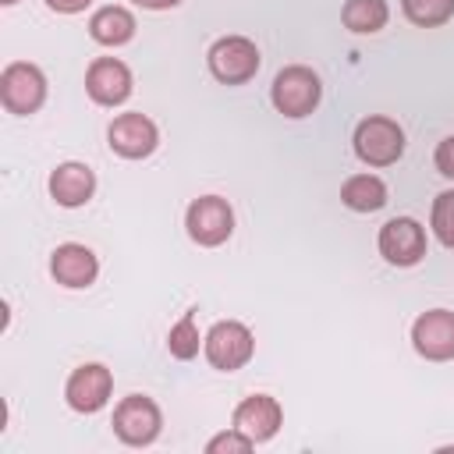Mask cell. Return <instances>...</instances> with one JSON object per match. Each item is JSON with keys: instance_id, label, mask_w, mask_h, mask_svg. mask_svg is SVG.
Here are the masks:
<instances>
[{"instance_id": "1", "label": "cell", "mask_w": 454, "mask_h": 454, "mask_svg": "<svg viewBox=\"0 0 454 454\" xmlns=\"http://www.w3.org/2000/svg\"><path fill=\"white\" fill-rule=\"evenodd\" d=\"M319 96H323V85H319V74L294 64V67H284L277 78H273V89H270V99L273 106L284 114V117H305L319 106Z\"/></svg>"}, {"instance_id": "2", "label": "cell", "mask_w": 454, "mask_h": 454, "mask_svg": "<svg viewBox=\"0 0 454 454\" xmlns=\"http://www.w3.org/2000/svg\"><path fill=\"white\" fill-rule=\"evenodd\" d=\"M404 153V131L390 117H365L355 128V156L369 167H390Z\"/></svg>"}, {"instance_id": "3", "label": "cell", "mask_w": 454, "mask_h": 454, "mask_svg": "<svg viewBox=\"0 0 454 454\" xmlns=\"http://www.w3.org/2000/svg\"><path fill=\"white\" fill-rule=\"evenodd\" d=\"M202 348H206V358H209L213 369L234 372V369H241V365L252 358L255 337H252V330H248L245 323H238V319H220V323L209 326Z\"/></svg>"}, {"instance_id": "4", "label": "cell", "mask_w": 454, "mask_h": 454, "mask_svg": "<svg viewBox=\"0 0 454 454\" xmlns=\"http://www.w3.org/2000/svg\"><path fill=\"white\" fill-rule=\"evenodd\" d=\"M209 71L223 85H241L259 71V50L245 35H223L209 46Z\"/></svg>"}, {"instance_id": "5", "label": "cell", "mask_w": 454, "mask_h": 454, "mask_svg": "<svg viewBox=\"0 0 454 454\" xmlns=\"http://www.w3.org/2000/svg\"><path fill=\"white\" fill-rule=\"evenodd\" d=\"M0 99L11 114L25 117V114H35L46 99V78L35 64H7L4 74H0Z\"/></svg>"}, {"instance_id": "6", "label": "cell", "mask_w": 454, "mask_h": 454, "mask_svg": "<svg viewBox=\"0 0 454 454\" xmlns=\"http://www.w3.org/2000/svg\"><path fill=\"white\" fill-rule=\"evenodd\" d=\"M184 227H188L192 241L213 248V245H223V241L231 238V231H234V213H231L227 199H220V195H202V199H195V202L188 206Z\"/></svg>"}, {"instance_id": "7", "label": "cell", "mask_w": 454, "mask_h": 454, "mask_svg": "<svg viewBox=\"0 0 454 454\" xmlns=\"http://www.w3.org/2000/svg\"><path fill=\"white\" fill-rule=\"evenodd\" d=\"M114 433L128 443V447H145L160 436V408L142 397V394H131L124 397L117 408H114Z\"/></svg>"}, {"instance_id": "8", "label": "cell", "mask_w": 454, "mask_h": 454, "mask_svg": "<svg viewBox=\"0 0 454 454\" xmlns=\"http://www.w3.org/2000/svg\"><path fill=\"white\" fill-rule=\"evenodd\" d=\"M380 255L390 266H415L426 255V231L411 216H394L380 227Z\"/></svg>"}, {"instance_id": "9", "label": "cell", "mask_w": 454, "mask_h": 454, "mask_svg": "<svg viewBox=\"0 0 454 454\" xmlns=\"http://www.w3.org/2000/svg\"><path fill=\"white\" fill-rule=\"evenodd\" d=\"M411 344L429 362L454 358V312H447V309L422 312L415 319V326H411Z\"/></svg>"}, {"instance_id": "10", "label": "cell", "mask_w": 454, "mask_h": 454, "mask_svg": "<svg viewBox=\"0 0 454 454\" xmlns=\"http://www.w3.org/2000/svg\"><path fill=\"white\" fill-rule=\"evenodd\" d=\"M110 390H114V376L106 365L99 362H89V365H78L71 376H67V387H64V397L74 411H99L106 401H110Z\"/></svg>"}, {"instance_id": "11", "label": "cell", "mask_w": 454, "mask_h": 454, "mask_svg": "<svg viewBox=\"0 0 454 454\" xmlns=\"http://www.w3.org/2000/svg\"><path fill=\"white\" fill-rule=\"evenodd\" d=\"M106 138H110V149H114V153H121V156H128V160H142V156H149V153L156 149L160 131H156V124H153L145 114H121V117L110 124Z\"/></svg>"}, {"instance_id": "12", "label": "cell", "mask_w": 454, "mask_h": 454, "mask_svg": "<svg viewBox=\"0 0 454 454\" xmlns=\"http://www.w3.org/2000/svg\"><path fill=\"white\" fill-rule=\"evenodd\" d=\"M85 89L99 106H117L131 96V71L114 57H99L85 71Z\"/></svg>"}, {"instance_id": "13", "label": "cell", "mask_w": 454, "mask_h": 454, "mask_svg": "<svg viewBox=\"0 0 454 454\" xmlns=\"http://www.w3.org/2000/svg\"><path fill=\"white\" fill-rule=\"evenodd\" d=\"M280 422H284V411L270 394H252L234 408V429H241L252 443L270 440L280 429Z\"/></svg>"}, {"instance_id": "14", "label": "cell", "mask_w": 454, "mask_h": 454, "mask_svg": "<svg viewBox=\"0 0 454 454\" xmlns=\"http://www.w3.org/2000/svg\"><path fill=\"white\" fill-rule=\"evenodd\" d=\"M50 273L64 287H89L96 280V273H99V262L85 245L67 241V245H57V252L50 259Z\"/></svg>"}, {"instance_id": "15", "label": "cell", "mask_w": 454, "mask_h": 454, "mask_svg": "<svg viewBox=\"0 0 454 454\" xmlns=\"http://www.w3.org/2000/svg\"><path fill=\"white\" fill-rule=\"evenodd\" d=\"M96 192V177L85 163H60L53 174H50V195L57 199V206H85Z\"/></svg>"}, {"instance_id": "16", "label": "cell", "mask_w": 454, "mask_h": 454, "mask_svg": "<svg viewBox=\"0 0 454 454\" xmlns=\"http://www.w3.org/2000/svg\"><path fill=\"white\" fill-rule=\"evenodd\" d=\"M89 35L96 43H103V46H121V43H128L135 35V18H131V11L114 7V4L110 7H99L89 18Z\"/></svg>"}, {"instance_id": "17", "label": "cell", "mask_w": 454, "mask_h": 454, "mask_svg": "<svg viewBox=\"0 0 454 454\" xmlns=\"http://www.w3.org/2000/svg\"><path fill=\"white\" fill-rule=\"evenodd\" d=\"M340 199L355 213H376V209L387 206V184L376 174H355V177L344 181Z\"/></svg>"}, {"instance_id": "18", "label": "cell", "mask_w": 454, "mask_h": 454, "mask_svg": "<svg viewBox=\"0 0 454 454\" xmlns=\"http://www.w3.org/2000/svg\"><path fill=\"white\" fill-rule=\"evenodd\" d=\"M387 4L383 0H348L340 18L351 32H380L387 25Z\"/></svg>"}, {"instance_id": "19", "label": "cell", "mask_w": 454, "mask_h": 454, "mask_svg": "<svg viewBox=\"0 0 454 454\" xmlns=\"http://www.w3.org/2000/svg\"><path fill=\"white\" fill-rule=\"evenodd\" d=\"M167 348H170V355H174V358H181V362H188V358H195V355H199L195 312H184V316L170 326V333H167Z\"/></svg>"}, {"instance_id": "20", "label": "cell", "mask_w": 454, "mask_h": 454, "mask_svg": "<svg viewBox=\"0 0 454 454\" xmlns=\"http://www.w3.org/2000/svg\"><path fill=\"white\" fill-rule=\"evenodd\" d=\"M401 7H404V18L422 28L443 25L454 14V0H401Z\"/></svg>"}, {"instance_id": "21", "label": "cell", "mask_w": 454, "mask_h": 454, "mask_svg": "<svg viewBox=\"0 0 454 454\" xmlns=\"http://www.w3.org/2000/svg\"><path fill=\"white\" fill-rule=\"evenodd\" d=\"M429 223H433V234L454 248V192H440L433 199V213H429Z\"/></svg>"}, {"instance_id": "22", "label": "cell", "mask_w": 454, "mask_h": 454, "mask_svg": "<svg viewBox=\"0 0 454 454\" xmlns=\"http://www.w3.org/2000/svg\"><path fill=\"white\" fill-rule=\"evenodd\" d=\"M223 450L245 454V450H252V440H248L241 429H227V433H220V436H213V440L206 443V454H223Z\"/></svg>"}, {"instance_id": "23", "label": "cell", "mask_w": 454, "mask_h": 454, "mask_svg": "<svg viewBox=\"0 0 454 454\" xmlns=\"http://www.w3.org/2000/svg\"><path fill=\"white\" fill-rule=\"evenodd\" d=\"M433 160H436V170H440L443 177H450V181H454V135H450V138H443V142L436 145V156H433Z\"/></svg>"}, {"instance_id": "24", "label": "cell", "mask_w": 454, "mask_h": 454, "mask_svg": "<svg viewBox=\"0 0 454 454\" xmlns=\"http://www.w3.org/2000/svg\"><path fill=\"white\" fill-rule=\"evenodd\" d=\"M53 11H60V14H78V11H85L92 0H46Z\"/></svg>"}, {"instance_id": "25", "label": "cell", "mask_w": 454, "mask_h": 454, "mask_svg": "<svg viewBox=\"0 0 454 454\" xmlns=\"http://www.w3.org/2000/svg\"><path fill=\"white\" fill-rule=\"evenodd\" d=\"M138 7H149V11H167V7H177L181 0H135Z\"/></svg>"}, {"instance_id": "26", "label": "cell", "mask_w": 454, "mask_h": 454, "mask_svg": "<svg viewBox=\"0 0 454 454\" xmlns=\"http://www.w3.org/2000/svg\"><path fill=\"white\" fill-rule=\"evenodd\" d=\"M0 4H18V0H0Z\"/></svg>"}]
</instances>
